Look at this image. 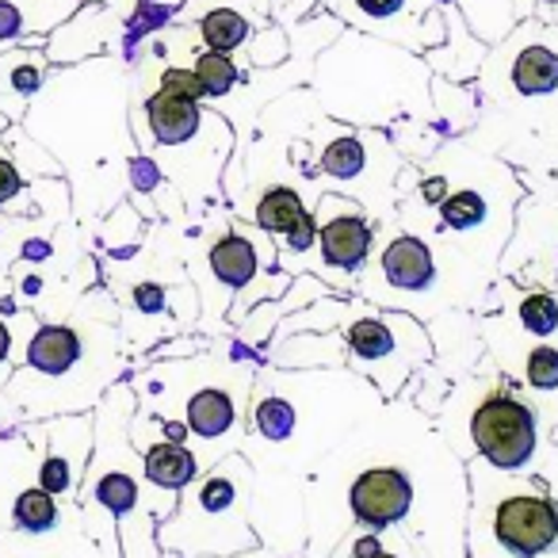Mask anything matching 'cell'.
I'll list each match as a JSON object with an SVG mask.
<instances>
[{
    "label": "cell",
    "mask_w": 558,
    "mask_h": 558,
    "mask_svg": "<svg viewBox=\"0 0 558 558\" xmlns=\"http://www.w3.org/2000/svg\"><path fill=\"white\" fill-rule=\"evenodd\" d=\"M440 215L451 230H471V226H478L482 218H486V203H482L478 192L466 187V192H456L440 203Z\"/></svg>",
    "instance_id": "d6986e66"
},
{
    "label": "cell",
    "mask_w": 558,
    "mask_h": 558,
    "mask_svg": "<svg viewBox=\"0 0 558 558\" xmlns=\"http://www.w3.org/2000/svg\"><path fill=\"white\" fill-rule=\"evenodd\" d=\"M413 489L410 478L395 466H375V471L360 474L356 486H352V509L364 524H395L410 512Z\"/></svg>",
    "instance_id": "3957f363"
},
{
    "label": "cell",
    "mask_w": 558,
    "mask_h": 558,
    "mask_svg": "<svg viewBox=\"0 0 558 558\" xmlns=\"http://www.w3.org/2000/svg\"><path fill=\"white\" fill-rule=\"evenodd\" d=\"M134 303L146 314H157L165 306V291L157 288V283H142V288H134Z\"/></svg>",
    "instance_id": "83f0119b"
},
{
    "label": "cell",
    "mask_w": 558,
    "mask_h": 558,
    "mask_svg": "<svg viewBox=\"0 0 558 558\" xmlns=\"http://www.w3.org/2000/svg\"><path fill=\"white\" fill-rule=\"evenodd\" d=\"M54 494H47V489H27V494H20L16 501V524L27 527V532H47L50 524H54Z\"/></svg>",
    "instance_id": "ac0fdd59"
},
{
    "label": "cell",
    "mask_w": 558,
    "mask_h": 558,
    "mask_svg": "<svg viewBox=\"0 0 558 558\" xmlns=\"http://www.w3.org/2000/svg\"><path fill=\"white\" fill-rule=\"evenodd\" d=\"M303 215H306V207L295 187H268V192L260 195V203H256V222L268 233H288Z\"/></svg>",
    "instance_id": "7c38bea8"
},
{
    "label": "cell",
    "mask_w": 558,
    "mask_h": 558,
    "mask_svg": "<svg viewBox=\"0 0 558 558\" xmlns=\"http://www.w3.org/2000/svg\"><path fill=\"white\" fill-rule=\"evenodd\" d=\"M349 344L356 356L379 360V356H390V352H395V333H390L379 318H364L349 329Z\"/></svg>",
    "instance_id": "e0dca14e"
},
{
    "label": "cell",
    "mask_w": 558,
    "mask_h": 558,
    "mask_svg": "<svg viewBox=\"0 0 558 558\" xmlns=\"http://www.w3.org/2000/svg\"><path fill=\"white\" fill-rule=\"evenodd\" d=\"M96 497H100L111 512H126L138 501V486H134L126 474H108V478H100V486H96Z\"/></svg>",
    "instance_id": "603a6c76"
},
{
    "label": "cell",
    "mask_w": 558,
    "mask_h": 558,
    "mask_svg": "<svg viewBox=\"0 0 558 558\" xmlns=\"http://www.w3.org/2000/svg\"><path fill=\"white\" fill-rule=\"evenodd\" d=\"M230 497H233V486L222 478L207 482V489H203V505H207V509H222V505H230Z\"/></svg>",
    "instance_id": "f1b7e54d"
},
{
    "label": "cell",
    "mask_w": 558,
    "mask_h": 558,
    "mask_svg": "<svg viewBox=\"0 0 558 558\" xmlns=\"http://www.w3.org/2000/svg\"><path fill=\"white\" fill-rule=\"evenodd\" d=\"M192 73H195V81H199L203 96H226L233 85H238V65H233V58L222 54V50L199 54L192 65Z\"/></svg>",
    "instance_id": "5bb4252c"
},
{
    "label": "cell",
    "mask_w": 558,
    "mask_h": 558,
    "mask_svg": "<svg viewBox=\"0 0 558 558\" xmlns=\"http://www.w3.org/2000/svg\"><path fill=\"white\" fill-rule=\"evenodd\" d=\"M20 192V172L12 169V161H0V203L12 199Z\"/></svg>",
    "instance_id": "1f68e13d"
},
{
    "label": "cell",
    "mask_w": 558,
    "mask_h": 558,
    "mask_svg": "<svg viewBox=\"0 0 558 558\" xmlns=\"http://www.w3.org/2000/svg\"><path fill=\"white\" fill-rule=\"evenodd\" d=\"M283 238H288V245L295 248V253L311 248V245H314V238H318V222H314V215H303L295 226H291L288 233H283Z\"/></svg>",
    "instance_id": "484cf974"
},
{
    "label": "cell",
    "mask_w": 558,
    "mask_h": 558,
    "mask_svg": "<svg viewBox=\"0 0 558 558\" xmlns=\"http://www.w3.org/2000/svg\"><path fill=\"white\" fill-rule=\"evenodd\" d=\"M527 383L539 390L558 387V349H550V344L532 349V356H527Z\"/></svg>",
    "instance_id": "7402d4cb"
},
{
    "label": "cell",
    "mask_w": 558,
    "mask_h": 558,
    "mask_svg": "<svg viewBox=\"0 0 558 558\" xmlns=\"http://www.w3.org/2000/svg\"><path fill=\"white\" fill-rule=\"evenodd\" d=\"M440 4H448V0H440Z\"/></svg>",
    "instance_id": "f35d334b"
},
{
    "label": "cell",
    "mask_w": 558,
    "mask_h": 558,
    "mask_svg": "<svg viewBox=\"0 0 558 558\" xmlns=\"http://www.w3.org/2000/svg\"><path fill=\"white\" fill-rule=\"evenodd\" d=\"M253 421L268 440H288L291 428H295V410H291L283 398H264V402L256 405Z\"/></svg>",
    "instance_id": "ffe728a7"
},
{
    "label": "cell",
    "mask_w": 558,
    "mask_h": 558,
    "mask_svg": "<svg viewBox=\"0 0 558 558\" xmlns=\"http://www.w3.org/2000/svg\"><path fill=\"white\" fill-rule=\"evenodd\" d=\"M494 527L512 555H539L558 535V505L547 497H509L497 509Z\"/></svg>",
    "instance_id": "7a4b0ae2"
},
{
    "label": "cell",
    "mask_w": 558,
    "mask_h": 558,
    "mask_svg": "<svg viewBox=\"0 0 558 558\" xmlns=\"http://www.w3.org/2000/svg\"><path fill=\"white\" fill-rule=\"evenodd\" d=\"M39 81H43V65H20L16 70V93H35L39 88Z\"/></svg>",
    "instance_id": "4dcf8cb0"
},
{
    "label": "cell",
    "mask_w": 558,
    "mask_h": 558,
    "mask_svg": "<svg viewBox=\"0 0 558 558\" xmlns=\"http://www.w3.org/2000/svg\"><path fill=\"white\" fill-rule=\"evenodd\" d=\"M383 271H387V279L395 283V288L421 291L433 283V253H428L425 241L405 233V238H398L387 245V253H383Z\"/></svg>",
    "instance_id": "8992f818"
},
{
    "label": "cell",
    "mask_w": 558,
    "mask_h": 558,
    "mask_svg": "<svg viewBox=\"0 0 558 558\" xmlns=\"http://www.w3.org/2000/svg\"><path fill=\"white\" fill-rule=\"evenodd\" d=\"M520 322H524V329H532V333L547 337L558 329V303L550 295H527L524 303H520Z\"/></svg>",
    "instance_id": "44dd1931"
},
{
    "label": "cell",
    "mask_w": 558,
    "mask_h": 558,
    "mask_svg": "<svg viewBox=\"0 0 558 558\" xmlns=\"http://www.w3.org/2000/svg\"><path fill=\"white\" fill-rule=\"evenodd\" d=\"M24 20H20V9L12 0H0V39H16Z\"/></svg>",
    "instance_id": "4316f807"
},
{
    "label": "cell",
    "mask_w": 558,
    "mask_h": 558,
    "mask_svg": "<svg viewBox=\"0 0 558 558\" xmlns=\"http://www.w3.org/2000/svg\"><path fill=\"white\" fill-rule=\"evenodd\" d=\"M134 180H138L142 187L157 184V169H154V165H146V161H138V165H134Z\"/></svg>",
    "instance_id": "d6a6232c"
},
{
    "label": "cell",
    "mask_w": 558,
    "mask_h": 558,
    "mask_svg": "<svg viewBox=\"0 0 558 558\" xmlns=\"http://www.w3.org/2000/svg\"><path fill=\"white\" fill-rule=\"evenodd\" d=\"M146 474L149 482H157V486H187V482L195 478V459L192 451L184 448V444H157V448H149L146 456Z\"/></svg>",
    "instance_id": "30bf717a"
},
{
    "label": "cell",
    "mask_w": 558,
    "mask_h": 558,
    "mask_svg": "<svg viewBox=\"0 0 558 558\" xmlns=\"http://www.w3.org/2000/svg\"><path fill=\"white\" fill-rule=\"evenodd\" d=\"M161 88H165V93L187 96V100H203V88H199V81H195L192 70H165Z\"/></svg>",
    "instance_id": "cb8c5ba5"
},
{
    "label": "cell",
    "mask_w": 558,
    "mask_h": 558,
    "mask_svg": "<svg viewBox=\"0 0 558 558\" xmlns=\"http://www.w3.org/2000/svg\"><path fill=\"white\" fill-rule=\"evenodd\" d=\"M421 199L433 203V207H440V203L448 199V180H444V177H428L425 184H421Z\"/></svg>",
    "instance_id": "f546056e"
},
{
    "label": "cell",
    "mask_w": 558,
    "mask_h": 558,
    "mask_svg": "<svg viewBox=\"0 0 558 558\" xmlns=\"http://www.w3.org/2000/svg\"><path fill=\"white\" fill-rule=\"evenodd\" d=\"M4 356H9V329L0 326V360H4Z\"/></svg>",
    "instance_id": "d590c367"
},
{
    "label": "cell",
    "mask_w": 558,
    "mask_h": 558,
    "mask_svg": "<svg viewBox=\"0 0 558 558\" xmlns=\"http://www.w3.org/2000/svg\"><path fill=\"white\" fill-rule=\"evenodd\" d=\"M512 85L520 96H547L558 88V54L547 47H524L512 62Z\"/></svg>",
    "instance_id": "ba28073f"
},
{
    "label": "cell",
    "mask_w": 558,
    "mask_h": 558,
    "mask_svg": "<svg viewBox=\"0 0 558 558\" xmlns=\"http://www.w3.org/2000/svg\"><path fill=\"white\" fill-rule=\"evenodd\" d=\"M364 165H367V154H364V146H360V138H352V134L329 142V146L322 149V169H326L329 177H337V180L360 177V172H364Z\"/></svg>",
    "instance_id": "9a60e30c"
},
{
    "label": "cell",
    "mask_w": 558,
    "mask_h": 558,
    "mask_svg": "<svg viewBox=\"0 0 558 558\" xmlns=\"http://www.w3.org/2000/svg\"><path fill=\"white\" fill-rule=\"evenodd\" d=\"M43 489H47V494L70 489V466H65V459L50 456L47 463H43Z\"/></svg>",
    "instance_id": "d4e9b609"
},
{
    "label": "cell",
    "mask_w": 558,
    "mask_h": 558,
    "mask_svg": "<svg viewBox=\"0 0 558 558\" xmlns=\"http://www.w3.org/2000/svg\"><path fill=\"white\" fill-rule=\"evenodd\" d=\"M471 433L478 451L494 466H520L535 451V417L524 402L509 395H489L474 410Z\"/></svg>",
    "instance_id": "6da1fadb"
},
{
    "label": "cell",
    "mask_w": 558,
    "mask_h": 558,
    "mask_svg": "<svg viewBox=\"0 0 558 558\" xmlns=\"http://www.w3.org/2000/svg\"><path fill=\"white\" fill-rule=\"evenodd\" d=\"M199 35H203V43H207V50L233 54V50L248 39V20L233 9H210L207 16L199 20Z\"/></svg>",
    "instance_id": "4fadbf2b"
},
{
    "label": "cell",
    "mask_w": 558,
    "mask_h": 558,
    "mask_svg": "<svg viewBox=\"0 0 558 558\" xmlns=\"http://www.w3.org/2000/svg\"><path fill=\"white\" fill-rule=\"evenodd\" d=\"M81 356V341L73 329L65 326H47L35 333L32 349H27V360H32V367H39V372L47 375H62L70 372L73 364H77Z\"/></svg>",
    "instance_id": "52a82bcc"
},
{
    "label": "cell",
    "mask_w": 558,
    "mask_h": 558,
    "mask_svg": "<svg viewBox=\"0 0 558 558\" xmlns=\"http://www.w3.org/2000/svg\"><path fill=\"white\" fill-rule=\"evenodd\" d=\"M146 116H149V131H154V138L161 142V146H180V142L195 138V131H199V123H203L199 100L165 93V88H157L146 100Z\"/></svg>",
    "instance_id": "277c9868"
},
{
    "label": "cell",
    "mask_w": 558,
    "mask_h": 558,
    "mask_svg": "<svg viewBox=\"0 0 558 558\" xmlns=\"http://www.w3.org/2000/svg\"><path fill=\"white\" fill-rule=\"evenodd\" d=\"M543 4H550V9H558V0H543Z\"/></svg>",
    "instance_id": "74e56055"
},
{
    "label": "cell",
    "mask_w": 558,
    "mask_h": 558,
    "mask_svg": "<svg viewBox=\"0 0 558 558\" xmlns=\"http://www.w3.org/2000/svg\"><path fill=\"white\" fill-rule=\"evenodd\" d=\"M233 425V402L222 390H199L187 402V428L199 436H222Z\"/></svg>",
    "instance_id": "8fae6325"
},
{
    "label": "cell",
    "mask_w": 558,
    "mask_h": 558,
    "mask_svg": "<svg viewBox=\"0 0 558 558\" xmlns=\"http://www.w3.org/2000/svg\"><path fill=\"white\" fill-rule=\"evenodd\" d=\"M367 558H395V555H387V550L379 547V550H375V555H367Z\"/></svg>",
    "instance_id": "8d00e7d4"
},
{
    "label": "cell",
    "mask_w": 558,
    "mask_h": 558,
    "mask_svg": "<svg viewBox=\"0 0 558 558\" xmlns=\"http://www.w3.org/2000/svg\"><path fill=\"white\" fill-rule=\"evenodd\" d=\"M318 241H322V256L329 264L356 268V264H364L367 248H372V230H367V222L360 215H337L322 226Z\"/></svg>",
    "instance_id": "5b68a950"
},
{
    "label": "cell",
    "mask_w": 558,
    "mask_h": 558,
    "mask_svg": "<svg viewBox=\"0 0 558 558\" xmlns=\"http://www.w3.org/2000/svg\"><path fill=\"white\" fill-rule=\"evenodd\" d=\"M165 433H169V440H172V444H180V440L187 436V428H184V425H165Z\"/></svg>",
    "instance_id": "e575fe53"
},
{
    "label": "cell",
    "mask_w": 558,
    "mask_h": 558,
    "mask_svg": "<svg viewBox=\"0 0 558 558\" xmlns=\"http://www.w3.org/2000/svg\"><path fill=\"white\" fill-rule=\"evenodd\" d=\"M329 4H337V12L352 16L356 24L383 27V24H390V20L402 16L410 0H329Z\"/></svg>",
    "instance_id": "2e32d148"
},
{
    "label": "cell",
    "mask_w": 558,
    "mask_h": 558,
    "mask_svg": "<svg viewBox=\"0 0 558 558\" xmlns=\"http://www.w3.org/2000/svg\"><path fill=\"white\" fill-rule=\"evenodd\" d=\"M375 550H379V543H375V539H360V543H356V555H360V558L375 555Z\"/></svg>",
    "instance_id": "836d02e7"
},
{
    "label": "cell",
    "mask_w": 558,
    "mask_h": 558,
    "mask_svg": "<svg viewBox=\"0 0 558 558\" xmlns=\"http://www.w3.org/2000/svg\"><path fill=\"white\" fill-rule=\"evenodd\" d=\"M210 268L222 283L230 288H245L248 279L256 276V248L248 245L241 233H226V238L215 241L210 248Z\"/></svg>",
    "instance_id": "9c48e42d"
}]
</instances>
